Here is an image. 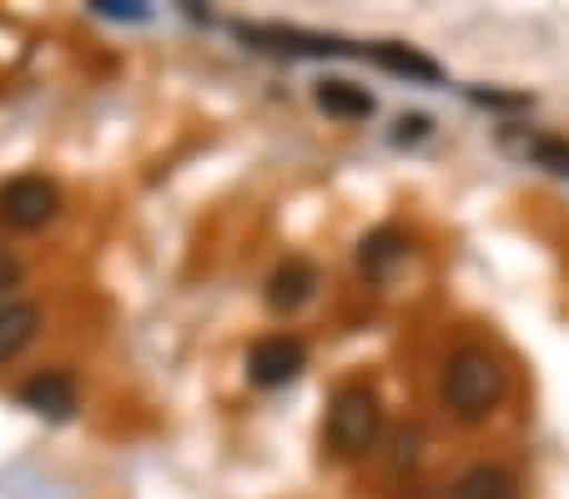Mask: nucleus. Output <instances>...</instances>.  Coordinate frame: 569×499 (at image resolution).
<instances>
[{"mask_svg":"<svg viewBox=\"0 0 569 499\" xmlns=\"http://www.w3.org/2000/svg\"><path fill=\"white\" fill-rule=\"evenodd\" d=\"M505 389L509 379L489 348H459L443 363V409L459 423H483L505 403Z\"/></svg>","mask_w":569,"mask_h":499,"instance_id":"f257e3e1","label":"nucleus"},{"mask_svg":"<svg viewBox=\"0 0 569 499\" xmlns=\"http://www.w3.org/2000/svg\"><path fill=\"white\" fill-rule=\"evenodd\" d=\"M383 435V403L368 383H343L328 409V445L338 459H363Z\"/></svg>","mask_w":569,"mask_h":499,"instance_id":"f03ea898","label":"nucleus"},{"mask_svg":"<svg viewBox=\"0 0 569 499\" xmlns=\"http://www.w3.org/2000/svg\"><path fill=\"white\" fill-rule=\"evenodd\" d=\"M61 212V192L46 177H11L0 187V222L16 232H36Z\"/></svg>","mask_w":569,"mask_h":499,"instance_id":"7ed1b4c3","label":"nucleus"},{"mask_svg":"<svg viewBox=\"0 0 569 499\" xmlns=\"http://www.w3.org/2000/svg\"><path fill=\"white\" fill-rule=\"evenodd\" d=\"M302 369H308V348H302V338H288V333L258 338L248 353V379L258 389H288Z\"/></svg>","mask_w":569,"mask_h":499,"instance_id":"20e7f679","label":"nucleus"},{"mask_svg":"<svg viewBox=\"0 0 569 499\" xmlns=\"http://www.w3.org/2000/svg\"><path fill=\"white\" fill-rule=\"evenodd\" d=\"M318 293V268H312L308 258H288V262H278L272 268V278H268V308L272 313H298L308 298Z\"/></svg>","mask_w":569,"mask_h":499,"instance_id":"39448f33","label":"nucleus"},{"mask_svg":"<svg viewBox=\"0 0 569 499\" xmlns=\"http://www.w3.org/2000/svg\"><path fill=\"white\" fill-rule=\"evenodd\" d=\"M21 403L31 413H41V419L66 423L76 413V383L66 373H36V379L21 383Z\"/></svg>","mask_w":569,"mask_h":499,"instance_id":"423d86ee","label":"nucleus"},{"mask_svg":"<svg viewBox=\"0 0 569 499\" xmlns=\"http://www.w3.org/2000/svg\"><path fill=\"white\" fill-rule=\"evenodd\" d=\"M242 41H252V46H262V51H292V56H348L353 46H343V41H322V36H302V31H258V26H242Z\"/></svg>","mask_w":569,"mask_h":499,"instance_id":"0eeeda50","label":"nucleus"},{"mask_svg":"<svg viewBox=\"0 0 569 499\" xmlns=\"http://www.w3.org/2000/svg\"><path fill=\"white\" fill-rule=\"evenodd\" d=\"M403 258H409V238L398 228H378L358 242V268H363L368 278H388Z\"/></svg>","mask_w":569,"mask_h":499,"instance_id":"6e6552de","label":"nucleus"},{"mask_svg":"<svg viewBox=\"0 0 569 499\" xmlns=\"http://www.w3.org/2000/svg\"><path fill=\"white\" fill-rule=\"evenodd\" d=\"M36 328H41V308L36 303H6L0 308V363H11L16 353L36 343Z\"/></svg>","mask_w":569,"mask_h":499,"instance_id":"1a4fd4ad","label":"nucleus"},{"mask_svg":"<svg viewBox=\"0 0 569 499\" xmlns=\"http://www.w3.org/2000/svg\"><path fill=\"white\" fill-rule=\"evenodd\" d=\"M449 499H519V485H515V475L499 465H473L469 475L453 479Z\"/></svg>","mask_w":569,"mask_h":499,"instance_id":"9d476101","label":"nucleus"},{"mask_svg":"<svg viewBox=\"0 0 569 499\" xmlns=\"http://www.w3.org/2000/svg\"><path fill=\"white\" fill-rule=\"evenodd\" d=\"M312 97H318V107L338 121H368L373 117V97H368L363 87H353V81H318Z\"/></svg>","mask_w":569,"mask_h":499,"instance_id":"9b49d317","label":"nucleus"},{"mask_svg":"<svg viewBox=\"0 0 569 499\" xmlns=\"http://www.w3.org/2000/svg\"><path fill=\"white\" fill-rule=\"evenodd\" d=\"M373 61L383 66V71H393V77H413V81H429V87L443 77L429 56L409 51V46H373Z\"/></svg>","mask_w":569,"mask_h":499,"instance_id":"f8f14e48","label":"nucleus"},{"mask_svg":"<svg viewBox=\"0 0 569 499\" xmlns=\"http://www.w3.org/2000/svg\"><path fill=\"white\" fill-rule=\"evenodd\" d=\"M529 157H535L539 167H549V172H555V177H569V141L539 137L535 147H529Z\"/></svg>","mask_w":569,"mask_h":499,"instance_id":"ddd939ff","label":"nucleus"},{"mask_svg":"<svg viewBox=\"0 0 569 499\" xmlns=\"http://www.w3.org/2000/svg\"><path fill=\"white\" fill-rule=\"evenodd\" d=\"M97 16H111V21H147V6H127V0H97Z\"/></svg>","mask_w":569,"mask_h":499,"instance_id":"4468645a","label":"nucleus"},{"mask_svg":"<svg viewBox=\"0 0 569 499\" xmlns=\"http://www.w3.org/2000/svg\"><path fill=\"white\" fill-rule=\"evenodd\" d=\"M16 282H21V262L0 248V293H6V288H16Z\"/></svg>","mask_w":569,"mask_h":499,"instance_id":"2eb2a0df","label":"nucleus"},{"mask_svg":"<svg viewBox=\"0 0 569 499\" xmlns=\"http://www.w3.org/2000/svg\"><path fill=\"white\" fill-rule=\"evenodd\" d=\"M423 131H429V117H403V121H398L393 137H398V141H419Z\"/></svg>","mask_w":569,"mask_h":499,"instance_id":"dca6fc26","label":"nucleus"}]
</instances>
